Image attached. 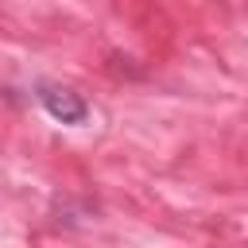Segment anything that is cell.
I'll use <instances>...</instances> for the list:
<instances>
[{
  "mask_svg": "<svg viewBox=\"0 0 248 248\" xmlns=\"http://www.w3.org/2000/svg\"><path fill=\"white\" fill-rule=\"evenodd\" d=\"M39 105H43L46 116L58 120V124H85V120H89V101H85L81 93H74L70 85L43 81V85H39Z\"/></svg>",
  "mask_w": 248,
  "mask_h": 248,
  "instance_id": "cell-1",
  "label": "cell"
}]
</instances>
